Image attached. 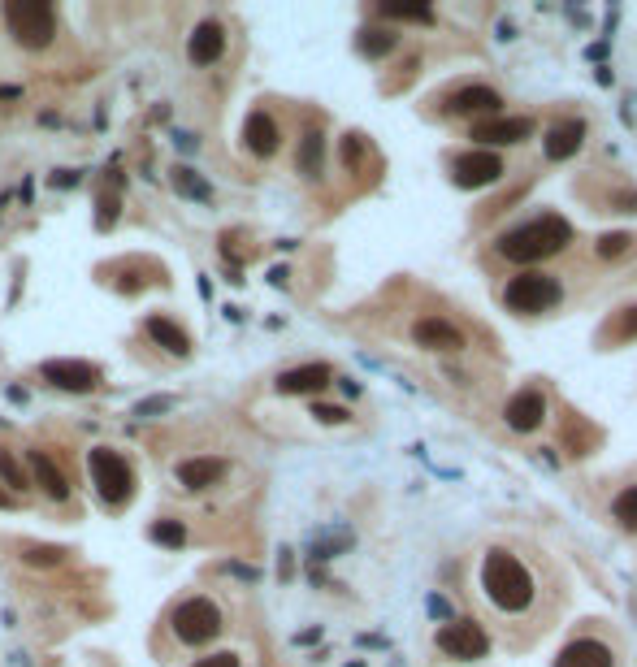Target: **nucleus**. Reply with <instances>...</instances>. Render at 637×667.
I'll use <instances>...</instances> for the list:
<instances>
[{
	"label": "nucleus",
	"mask_w": 637,
	"mask_h": 667,
	"mask_svg": "<svg viewBox=\"0 0 637 667\" xmlns=\"http://www.w3.org/2000/svg\"><path fill=\"white\" fill-rule=\"evenodd\" d=\"M568 243H572V226L564 217L546 213V217H533V221H525V226L507 230L499 239V252L512 260V265H533V260H546V256L564 252Z\"/></svg>",
	"instance_id": "f257e3e1"
},
{
	"label": "nucleus",
	"mask_w": 637,
	"mask_h": 667,
	"mask_svg": "<svg viewBox=\"0 0 637 667\" xmlns=\"http://www.w3.org/2000/svg\"><path fill=\"white\" fill-rule=\"evenodd\" d=\"M481 585H486L490 603L499 611H525L533 603V581L525 564L507 551H490L486 555V568H481Z\"/></svg>",
	"instance_id": "f03ea898"
},
{
	"label": "nucleus",
	"mask_w": 637,
	"mask_h": 667,
	"mask_svg": "<svg viewBox=\"0 0 637 667\" xmlns=\"http://www.w3.org/2000/svg\"><path fill=\"white\" fill-rule=\"evenodd\" d=\"M5 22L13 39H18L22 48H48L52 35H57V13H52V5H44V0H13V5H5Z\"/></svg>",
	"instance_id": "7ed1b4c3"
},
{
	"label": "nucleus",
	"mask_w": 637,
	"mask_h": 667,
	"mask_svg": "<svg viewBox=\"0 0 637 667\" xmlns=\"http://www.w3.org/2000/svg\"><path fill=\"white\" fill-rule=\"evenodd\" d=\"M169 629H174V637L182 646H204L221 633V607L213 603V598H187V603L174 607Z\"/></svg>",
	"instance_id": "20e7f679"
},
{
	"label": "nucleus",
	"mask_w": 637,
	"mask_h": 667,
	"mask_svg": "<svg viewBox=\"0 0 637 667\" xmlns=\"http://www.w3.org/2000/svg\"><path fill=\"white\" fill-rule=\"evenodd\" d=\"M87 464H91V481H96L100 499L109 507H122L130 499V490H135V473H130V464L117 451H109V447H96Z\"/></svg>",
	"instance_id": "39448f33"
},
{
	"label": "nucleus",
	"mask_w": 637,
	"mask_h": 667,
	"mask_svg": "<svg viewBox=\"0 0 637 667\" xmlns=\"http://www.w3.org/2000/svg\"><path fill=\"white\" fill-rule=\"evenodd\" d=\"M503 304L512 312H525V317L546 312L551 304H559V282L546 278V273H516L503 291Z\"/></svg>",
	"instance_id": "423d86ee"
},
{
	"label": "nucleus",
	"mask_w": 637,
	"mask_h": 667,
	"mask_svg": "<svg viewBox=\"0 0 637 667\" xmlns=\"http://www.w3.org/2000/svg\"><path fill=\"white\" fill-rule=\"evenodd\" d=\"M451 174H455V187H490V182L503 178V156L473 148V152L455 156Z\"/></svg>",
	"instance_id": "0eeeda50"
},
{
	"label": "nucleus",
	"mask_w": 637,
	"mask_h": 667,
	"mask_svg": "<svg viewBox=\"0 0 637 667\" xmlns=\"http://www.w3.org/2000/svg\"><path fill=\"white\" fill-rule=\"evenodd\" d=\"M438 650H442V655H451V659H481L490 650V642H486V633H481L473 620H455V624H447V629L438 633Z\"/></svg>",
	"instance_id": "6e6552de"
},
{
	"label": "nucleus",
	"mask_w": 637,
	"mask_h": 667,
	"mask_svg": "<svg viewBox=\"0 0 637 667\" xmlns=\"http://www.w3.org/2000/svg\"><path fill=\"white\" fill-rule=\"evenodd\" d=\"M39 373H44V382L61 386V390H74V395L96 390V369H91V364H78V360H48Z\"/></svg>",
	"instance_id": "1a4fd4ad"
},
{
	"label": "nucleus",
	"mask_w": 637,
	"mask_h": 667,
	"mask_svg": "<svg viewBox=\"0 0 637 667\" xmlns=\"http://www.w3.org/2000/svg\"><path fill=\"white\" fill-rule=\"evenodd\" d=\"M334 382L330 364H299V369H286L278 377V395H317Z\"/></svg>",
	"instance_id": "9d476101"
},
{
	"label": "nucleus",
	"mask_w": 637,
	"mask_h": 667,
	"mask_svg": "<svg viewBox=\"0 0 637 667\" xmlns=\"http://www.w3.org/2000/svg\"><path fill=\"white\" fill-rule=\"evenodd\" d=\"M533 135V122L529 117H490V122H477L473 126V139H481V143H507V148H512V143H525Z\"/></svg>",
	"instance_id": "9b49d317"
},
{
	"label": "nucleus",
	"mask_w": 637,
	"mask_h": 667,
	"mask_svg": "<svg viewBox=\"0 0 637 667\" xmlns=\"http://www.w3.org/2000/svg\"><path fill=\"white\" fill-rule=\"evenodd\" d=\"M546 421V399L542 390H520V395L507 403V425L516 429V434H529V429H538Z\"/></svg>",
	"instance_id": "f8f14e48"
},
{
	"label": "nucleus",
	"mask_w": 637,
	"mask_h": 667,
	"mask_svg": "<svg viewBox=\"0 0 637 667\" xmlns=\"http://www.w3.org/2000/svg\"><path fill=\"white\" fill-rule=\"evenodd\" d=\"M221 52H226V31H221V22H200L187 44V57L195 65H213L221 61Z\"/></svg>",
	"instance_id": "ddd939ff"
},
{
	"label": "nucleus",
	"mask_w": 637,
	"mask_h": 667,
	"mask_svg": "<svg viewBox=\"0 0 637 667\" xmlns=\"http://www.w3.org/2000/svg\"><path fill=\"white\" fill-rule=\"evenodd\" d=\"M412 338H416L421 347H434V351H460V347H464V334L455 330L451 321H442V317H425V321H416Z\"/></svg>",
	"instance_id": "4468645a"
},
{
	"label": "nucleus",
	"mask_w": 637,
	"mask_h": 667,
	"mask_svg": "<svg viewBox=\"0 0 637 667\" xmlns=\"http://www.w3.org/2000/svg\"><path fill=\"white\" fill-rule=\"evenodd\" d=\"M581 143H585V126L577 122V117L555 122L551 130H546V156H551V161H568V156H577Z\"/></svg>",
	"instance_id": "2eb2a0df"
},
{
	"label": "nucleus",
	"mask_w": 637,
	"mask_h": 667,
	"mask_svg": "<svg viewBox=\"0 0 637 667\" xmlns=\"http://www.w3.org/2000/svg\"><path fill=\"white\" fill-rule=\"evenodd\" d=\"M243 143H247V152H256V156H273V152H278V143H282L278 122H273L269 113H252L243 122Z\"/></svg>",
	"instance_id": "dca6fc26"
},
{
	"label": "nucleus",
	"mask_w": 637,
	"mask_h": 667,
	"mask_svg": "<svg viewBox=\"0 0 637 667\" xmlns=\"http://www.w3.org/2000/svg\"><path fill=\"white\" fill-rule=\"evenodd\" d=\"M499 91H490V87H460L455 96L447 100V113L455 117H473V113H499Z\"/></svg>",
	"instance_id": "f3484780"
},
{
	"label": "nucleus",
	"mask_w": 637,
	"mask_h": 667,
	"mask_svg": "<svg viewBox=\"0 0 637 667\" xmlns=\"http://www.w3.org/2000/svg\"><path fill=\"white\" fill-rule=\"evenodd\" d=\"M555 667H611V650L603 642H594V637H581V642L564 646Z\"/></svg>",
	"instance_id": "a211bd4d"
},
{
	"label": "nucleus",
	"mask_w": 637,
	"mask_h": 667,
	"mask_svg": "<svg viewBox=\"0 0 637 667\" xmlns=\"http://www.w3.org/2000/svg\"><path fill=\"white\" fill-rule=\"evenodd\" d=\"M31 473H35V481H39V490L48 494V499H70V481H65V473L57 464H52V455H44V451H31Z\"/></svg>",
	"instance_id": "6ab92c4d"
},
{
	"label": "nucleus",
	"mask_w": 637,
	"mask_h": 667,
	"mask_svg": "<svg viewBox=\"0 0 637 667\" xmlns=\"http://www.w3.org/2000/svg\"><path fill=\"white\" fill-rule=\"evenodd\" d=\"M221 473H226V464L213 460V455H200V460H182L178 464V481L187 490H208L213 481H221Z\"/></svg>",
	"instance_id": "aec40b11"
},
{
	"label": "nucleus",
	"mask_w": 637,
	"mask_h": 667,
	"mask_svg": "<svg viewBox=\"0 0 637 667\" xmlns=\"http://www.w3.org/2000/svg\"><path fill=\"white\" fill-rule=\"evenodd\" d=\"M148 334H152V343H161V347L169 351V356H187V351H191L187 334H182L169 317H152V321H148Z\"/></svg>",
	"instance_id": "412c9836"
},
{
	"label": "nucleus",
	"mask_w": 637,
	"mask_h": 667,
	"mask_svg": "<svg viewBox=\"0 0 637 667\" xmlns=\"http://www.w3.org/2000/svg\"><path fill=\"white\" fill-rule=\"evenodd\" d=\"M321 161H325V135H321V130H308L304 143H299V174L317 178L321 174Z\"/></svg>",
	"instance_id": "4be33fe9"
},
{
	"label": "nucleus",
	"mask_w": 637,
	"mask_h": 667,
	"mask_svg": "<svg viewBox=\"0 0 637 667\" xmlns=\"http://www.w3.org/2000/svg\"><path fill=\"white\" fill-rule=\"evenodd\" d=\"M390 48H395V35L382 31V26H369V31H360V52H364V57H386Z\"/></svg>",
	"instance_id": "5701e85b"
},
{
	"label": "nucleus",
	"mask_w": 637,
	"mask_h": 667,
	"mask_svg": "<svg viewBox=\"0 0 637 667\" xmlns=\"http://www.w3.org/2000/svg\"><path fill=\"white\" fill-rule=\"evenodd\" d=\"M611 512H616V520H620L624 529L637 533V486H624L616 494V503H611Z\"/></svg>",
	"instance_id": "b1692460"
},
{
	"label": "nucleus",
	"mask_w": 637,
	"mask_h": 667,
	"mask_svg": "<svg viewBox=\"0 0 637 667\" xmlns=\"http://www.w3.org/2000/svg\"><path fill=\"white\" fill-rule=\"evenodd\" d=\"M152 542L156 546H182V542H187V529H182L178 520H156V525H152Z\"/></svg>",
	"instance_id": "393cba45"
},
{
	"label": "nucleus",
	"mask_w": 637,
	"mask_h": 667,
	"mask_svg": "<svg viewBox=\"0 0 637 667\" xmlns=\"http://www.w3.org/2000/svg\"><path fill=\"white\" fill-rule=\"evenodd\" d=\"M382 18H399V22H434V9H425V5H382Z\"/></svg>",
	"instance_id": "a878e982"
},
{
	"label": "nucleus",
	"mask_w": 637,
	"mask_h": 667,
	"mask_svg": "<svg viewBox=\"0 0 637 667\" xmlns=\"http://www.w3.org/2000/svg\"><path fill=\"white\" fill-rule=\"evenodd\" d=\"M61 546H26V564L31 568H52V564H61Z\"/></svg>",
	"instance_id": "bb28decb"
},
{
	"label": "nucleus",
	"mask_w": 637,
	"mask_h": 667,
	"mask_svg": "<svg viewBox=\"0 0 637 667\" xmlns=\"http://www.w3.org/2000/svg\"><path fill=\"white\" fill-rule=\"evenodd\" d=\"M0 477H5L13 490H31V481H26V473L18 468V460H13L9 451H0Z\"/></svg>",
	"instance_id": "cd10ccee"
},
{
	"label": "nucleus",
	"mask_w": 637,
	"mask_h": 667,
	"mask_svg": "<svg viewBox=\"0 0 637 667\" xmlns=\"http://www.w3.org/2000/svg\"><path fill=\"white\" fill-rule=\"evenodd\" d=\"M629 247V234H603L598 239V256H620Z\"/></svg>",
	"instance_id": "c85d7f7f"
},
{
	"label": "nucleus",
	"mask_w": 637,
	"mask_h": 667,
	"mask_svg": "<svg viewBox=\"0 0 637 667\" xmlns=\"http://www.w3.org/2000/svg\"><path fill=\"white\" fill-rule=\"evenodd\" d=\"M616 338H637V304L620 312V321H616Z\"/></svg>",
	"instance_id": "c756f323"
},
{
	"label": "nucleus",
	"mask_w": 637,
	"mask_h": 667,
	"mask_svg": "<svg viewBox=\"0 0 637 667\" xmlns=\"http://www.w3.org/2000/svg\"><path fill=\"white\" fill-rule=\"evenodd\" d=\"M191 667H239V655H230V650H217V655H204V659H195Z\"/></svg>",
	"instance_id": "7c9ffc66"
},
{
	"label": "nucleus",
	"mask_w": 637,
	"mask_h": 667,
	"mask_svg": "<svg viewBox=\"0 0 637 667\" xmlns=\"http://www.w3.org/2000/svg\"><path fill=\"white\" fill-rule=\"evenodd\" d=\"M312 416H317V421H325V425L347 421V412H343V408H330V403H317V408H312Z\"/></svg>",
	"instance_id": "2f4dec72"
},
{
	"label": "nucleus",
	"mask_w": 637,
	"mask_h": 667,
	"mask_svg": "<svg viewBox=\"0 0 637 667\" xmlns=\"http://www.w3.org/2000/svg\"><path fill=\"white\" fill-rule=\"evenodd\" d=\"M360 152H364V148H360V139H356V135H347V139H343V161H347V165H356V161H360Z\"/></svg>",
	"instance_id": "473e14b6"
},
{
	"label": "nucleus",
	"mask_w": 637,
	"mask_h": 667,
	"mask_svg": "<svg viewBox=\"0 0 637 667\" xmlns=\"http://www.w3.org/2000/svg\"><path fill=\"white\" fill-rule=\"evenodd\" d=\"M0 507H5V494H0Z\"/></svg>",
	"instance_id": "72a5a7b5"
}]
</instances>
